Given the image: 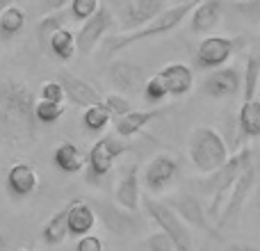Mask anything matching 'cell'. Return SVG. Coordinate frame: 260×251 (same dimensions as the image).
<instances>
[{
	"instance_id": "cell-1",
	"label": "cell",
	"mask_w": 260,
	"mask_h": 251,
	"mask_svg": "<svg viewBox=\"0 0 260 251\" xmlns=\"http://www.w3.org/2000/svg\"><path fill=\"white\" fill-rule=\"evenodd\" d=\"M35 94L21 80H0V144L27 148L37 142L39 123L35 119Z\"/></svg>"
},
{
	"instance_id": "cell-2",
	"label": "cell",
	"mask_w": 260,
	"mask_h": 251,
	"mask_svg": "<svg viewBox=\"0 0 260 251\" xmlns=\"http://www.w3.org/2000/svg\"><path fill=\"white\" fill-rule=\"evenodd\" d=\"M203 0H187V3H178L174 5L171 9H165L160 12L155 18H153L148 25L139 27V30H133V32H123V35H117V37H110L108 39V55H117L121 50L135 46L137 41H144V39H155V37H162L167 32H171L174 27H178L194 9L201 5Z\"/></svg>"
},
{
	"instance_id": "cell-3",
	"label": "cell",
	"mask_w": 260,
	"mask_h": 251,
	"mask_svg": "<svg viewBox=\"0 0 260 251\" xmlns=\"http://www.w3.org/2000/svg\"><path fill=\"white\" fill-rule=\"evenodd\" d=\"M187 155L194 169L201 174H215L229 160V144L210 125H199L189 133Z\"/></svg>"
},
{
	"instance_id": "cell-4",
	"label": "cell",
	"mask_w": 260,
	"mask_h": 251,
	"mask_svg": "<svg viewBox=\"0 0 260 251\" xmlns=\"http://www.w3.org/2000/svg\"><path fill=\"white\" fill-rule=\"evenodd\" d=\"M249 165H253V162H251V148L247 146V148H242L238 155H229L226 165L221 167V169H217L215 176H210L212 197H210V206H208V210H206L210 222L217 224V219H219L221 210H224V206H226V197H229L231 187H233L238 176L242 174Z\"/></svg>"
},
{
	"instance_id": "cell-5",
	"label": "cell",
	"mask_w": 260,
	"mask_h": 251,
	"mask_svg": "<svg viewBox=\"0 0 260 251\" xmlns=\"http://www.w3.org/2000/svg\"><path fill=\"white\" fill-rule=\"evenodd\" d=\"M139 203L144 206L146 215L157 224V229L171 238L176 251H192V233H189V229L178 219V215L165 201H157V199L144 194Z\"/></svg>"
},
{
	"instance_id": "cell-6",
	"label": "cell",
	"mask_w": 260,
	"mask_h": 251,
	"mask_svg": "<svg viewBox=\"0 0 260 251\" xmlns=\"http://www.w3.org/2000/svg\"><path fill=\"white\" fill-rule=\"evenodd\" d=\"M112 16H117L114 21L119 23L121 32H133L148 25L157 14L167 9V0H112Z\"/></svg>"
},
{
	"instance_id": "cell-7",
	"label": "cell",
	"mask_w": 260,
	"mask_h": 251,
	"mask_svg": "<svg viewBox=\"0 0 260 251\" xmlns=\"http://www.w3.org/2000/svg\"><path fill=\"white\" fill-rule=\"evenodd\" d=\"M123 151H126V146H123L119 139H114V137L99 139V142L91 146V151L87 153L85 167H87L89 180H101L105 174H110L114 162H117V158L123 155Z\"/></svg>"
},
{
	"instance_id": "cell-8",
	"label": "cell",
	"mask_w": 260,
	"mask_h": 251,
	"mask_svg": "<svg viewBox=\"0 0 260 251\" xmlns=\"http://www.w3.org/2000/svg\"><path fill=\"white\" fill-rule=\"evenodd\" d=\"M114 25V16L112 9L108 7H99L94 16H89L82 27L76 32V50H80L82 55H91L94 48L101 44V39L105 37V32Z\"/></svg>"
},
{
	"instance_id": "cell-9",
	"label": "cell",
	"mask_w": 260,
	"mask_h": 251,
	"mask_svg": "<svg viewBox=\"0 0 260 251\" xmlns=\"http://www.w3.org/2000/svg\"><path fill=\"white\" fill-rule=\"evenodd\" d=\"M167 206H169L171 210L178 215V219L183 222L187 229H189V226H194V229L203 231V233H212L215 238H219V233H215V231H212V222L208 219L206 208L199 203L197 197H192V194H187V192H176L174 199H171Z\"/></svg>"
},
{
	"instance_id": "cell-10",
	"label": "cell",
	"mask_w": 260,
	"mask_h": 251,
	"mask_svg": "<svg viewBox=\"0 0 260 251\" xmlns=\"http://www.w3.org/2000/svg\"><path fill=\"white\" fill-rule=\"evenodd\" d=\"M235 53V41L221 35H208L197 48V64L206 71L221 69Z\"/></svg>"
},
{
	"instance_id": "cell-11",
	"label": "cell",
	"mask_w": 260,
	"mask_h": 251,
	"mask_svg": "<svg viewBox=\"0 0 260 251\" xmlns=\"http://www.w3.org/2000/svg\"><path fill=\"white\" fill-rule=\"evenodd\" d=\"M242 89V73L235 67L212 69L201 82V91L210 99H233Z\"/></svg>"
},
{
	"instance_id": "cell-12",
	"label": "cell",
	"mask_w": 260,
	"mask_h": 251,
	"mask_svg": "<svg viewBox=\"0 0 260 251\" xmlns=\"http://www.w3.org/2000/svg\"><path fill=\"white\" fill-rule=\"evenodd\" d=\"M253 183H256V169H253V165H249L247 169L238 176L233 187H231L229 197H226V206H224V210H221L219 219H217V226L231 224V222L240 215V210H242V206H244V201H247L249 192H251Z\"/></svg>"
},
{
	"instance_id": "cell-13",
	"label": "cell",
	"mask_w": 260,
	"mask_h": 251,
	"mask_svg": "<svg viewBox=\"0 0 260 251\" xmlns=\"http://www.w3.org/2000/svg\"><path fill=\"white\" fill-rule=\"evenodd\" d=\"M178 176V162L171 155H155L146 167H144V185L148 192L160 194L169 187Z\"/></svg>"
},
{
	"instance_id": "cell-14",
	"label": "cell",
	"mask_w": 260,
	"mask_h": 251,
	"mask_svg": "<svg viewBox=\"0 0 260 251\" xmlns=\"http://www.w3.org/2000/svg\"><path fill=\"white\" fill-rule=\"evenodd\" d=\"M55 80L62 85L64 99H69L73 105H78V108H89V105L103 103V99H101L99 91H96L87 80L78 78L76 73H71V71H59Z\"/></svg>"
},
{
	"instance_id": "cell-15",
	"label": "cell",
	"mask_w": 260,
	"mask_h": 251,
	"mask_svg": "<svg viewBox=\"0 0 260 251\" xmlns=\"http://www.w3.org/2000/svg\"><path fill=\"white\" fill-rule=\"evenodd\" d=\"M144 71L142 67L128 62V59H117L108 67V82L112 87H117L121 94H137L142 91L144 85Z\"/></svg>"
},
{
	"instance_id": "cell-16",
	"label": "cell",
	"mask_w": 260,
	"mask_h": 251,
	"mask_svg": "<svg viewBox=\"0 0 260 251\" xmlns=\"http://www.w3.org/2000/svg\"><path fill=\"white\" fill-rule=\"evenodd\" d=\"M9 197L14 199H25L30 194H35V190L39 187V174L32 165L27 162H16L9 167L7 178H5Z\"/></svg>"
},
{
	"instance_id": "cell-17",
	"label": "cell",
	"mask_w": 260,
	"mask_h": 251,
	"mask_svg": "<svg viewBox=\"0 0 260 251\" xmlns=\"http://www.w3.org/2000/svg\"><path fill=\"white\" fill-rule=\"evenodd\" d=\"M157 78L162 80L165 85L167 94L169 96H185L192 91V85H194V73L192 69L187 67L185 62H169L162 67V71L157 73Z\"/></svg>"
},
{
	"instance_id": "cell-18",
	"label": "cell",
	"mask_w": 260,
	"mask_h": 251,
	"mask_svg": "<svg viewBox=\"0 0 260 251\" xmlns=\"http://www.w3.org/2000/svg\"><path fill=\"white\" fill-rule=\"evenodd\" d=\"M99 222L94 208H91L89 201H82V199H76V201L67 203V231L69 235H76V238H82V235L91 233Z\"/></svg>"
},
{
	"instance_id": "cell-19",
	"label": "cell",
	"mask_w": 260,
	"mask_h": 251,
	"mask_svg": "<svg viewBox=\"0 0 260 251\" xmlns=\"http://www.w3.org/2000/svg\"><path fill=\"white\" fill-rule=\"evenodd\" d=\"M137 174H139V167L133 165L126 169V174L119 178L117 187H114V201L121 210L126 212H137L139 208V201H142V187H139V180H137Z\"/></svg>"
},
{
	"instance_id": "cell-20",
	"label": "cell",
	"mask_w": 260,
	"mask_h": 251,
	"mask_svg": "<svg viewBox=\"0 0 260 251\" xmlns=\"http://www.w3.org/2000/svg\"><path fill=\"white\" fill-rule=\"evenodd\" d=\"M221 12H224V3L221 0H203L197 9L192 12V27L194 35H210L221 21Z\"/></svg>"
},
{
	"instance_id": "cell-21",
	"label": "cell",
	"mask_w": 260,
	"mask_h": 251,
	"mask_svg": "<svg viewBox=\"0 0 260 251\" xmlns=\"http://www.w3.org/2000/svg\"><path fill=\"white\" fill-rule=\"evenodd\" d=\"M94 212L96 217H101V219L105 222V226H108L112 233H130V231L135 229V217L130 215L126 210H119L117 206H110V203H103V201H96L94 206Z\"/></svg>"
},
{
	"instance_id": "cell-22",
	"label": "cell",
	"mask_w": 260,
	"mask_h": 251,
	"mask_svg": "<svg viewBox=\"0 0 260 251\" xmlns=\"http://www.w3.org/2000/svg\"><path fill=\"white\" fill-rule=\"evenodd\" d=\"M157 117H160V110H133V112L117 119L114 130H117L119 137L128 139V137H135L137 133H142V130L151 121H155Z\"/></svg>"
},
{
	"instance_id": "cell-23",
	"label": "cell",
	"mask_w": 260,
	"mask_h": 251,
	"mask_svg": "<svg viewBox=\"0 0 260 251\" xmlns=\"http://www.w3.org/2000/svg\"><path fill=\"white\" fill-rule=\"evenodd\" d=\"M53 162L59 171H64V174H78V171L85 169L87 155L73 142H62V144H57V148H55Z\"/></svg>"
},
{
	"instance_id": "cell-24",
	"label": "cell",
	"mask_w": 260,
	"mask_h": 251,
	"mask_svg": "<svg viewBox=\"0 0 260 251\" xmlns=\"http://www.w3.org/2000/svg\"><path fill=\"white\" fill-rule=\"evenodd\" d=\"M238 128L242 139L260 137V101H242V108L238 114Z\"/></svg>"
},
{
	"instance_id": "cell-25",
	"label": "cell",
	"mask_w": 260,
	"mask_h": 251,
	"mask_svg": "<svg viewBox=\"0 0 260 251\" xmlns=\"http://www.w3.org/2000/svg\"><path fill=\"white\" fill-rule=\"evenodd\" d=\"M69 231H67V206L62 210H57L41 229V240H44L48 247H57L67 240Z\"/></svg>"
},
{
	"instance_id": "cell-26",
	"label": "cell",
	"mask_w": 260,
	"mask_h": 251,
	"mask_svg": "<svg viewBox=\"0 0 260 251\" xmlns=\"http://www.w3.org/2000/svg\"><path fill=\"white\" fill-rule=\"evenodd\" d=\"M23 27H25V12L18 5H12L0 14V39L3 41H12L14 37L21 35Z\"/></svg>"
},
{
	"instance_id": "cell-27",
	"label": "cell",
	"mask_w": 260,
	"mask_h": 251,
	"mask_svg": "<svg viewBox=\"0 0 260 251\" xmlns=\"http://www.w3.org/2000/svg\"><path fill=\"white\" fill-rule=\"evenodd\" d=\"M48 50H50V53H53L57 59H62V62H69V59L76 55V32L67 30V27L57 30L53 37H50Z\"/></svg>"
},
{
	"instance_id": "cell-28",
	"label": "cell",
	"mask_w": 260,
	"mask_h": 251,
	"mask_svg": "<svg viewBox=\"0 0 260 251\" xmlns=\"http://www.w3.org/2000/svg\"><path fill=\"white\" fill-rule=\"evenodd\" d=\"M110 121H112V114L105 110L103 103L89 105V108H85V112H82V125L94 135L103 133V130L110 125Z\"/></svg>"
},
{
	"instance_id": "cell-29",
	"label": "cell",
	"mask_w": 260,
	"mask_h": 251,
	"mask_svg": "<svg viewBox=\"0 0 260 251\" xmlns=\"http://www.w3.org/2000/svg\"><path fill=\"white\" fill-rule=\"evenodd\" d=\"M64 27V16L59 12H53V14H44L39 23H37V41H39L41 48H48V41L50 37L55 35L57 30Z\"/></svg>"
},
{
	"instance_id": "cell-30",
	"label": "cell",
	"mask_w": 260,
	"mask_h": 251,
	"mask_svg": "<svg viewBox=\"0 0 260 251\" xmlns=\"http://www.w3.org/2000/svg\"><path fill=\"white\" fill-rule=\"evenodd\" d=\"M64 117V103H50V101H37L35 103V119L37 123L53 125Z\"/></svg>"
},
{
	"instance_id": "cell-31",
	"label": "cell",
	"mask_w": 260,
	"mask_h": 251,
	"mask_svg": "<svg viewBox=\"0 0 260 251\" xmlns=\"http://www.w3.org/2000/svg\"><path fill=\"white\" fill-rule=\"evenodd\" d=\"M258 80H260V59L256 55L247 59V71L242 78V89H244V101H253L258 91Z\"/></svg>"
},
{
	"instance_id": "cell-32",
	"label": "cell",
	"mask_w": 260,
	"mask_h": 251,
	"mask_svg": "<svg viewBox=\"0 0 260 251\" xmlns=\"http://www.w3.org/2000/svg\"><path fill=\"white\" fill-rule=\"evenodd\" d=\"M142 96H144V101H146V103H151V105L162 103V101L169 96V94H167V89H165V85H162V80L157 78V73H155V76H151L148 80H144Z\"/></svg>"
},
{
	"instance_id": "cell-33",
	"label": "cell",
	"mask_w": 260,
	"mask_h": 251,
	"mask_svg": "<svg viewBox=\"0 0 260 251\" xmlns=\"http://www.w3.org/2000/svg\"><path fill=\"white\" fill-rule=\"evenodd\" d=\"M103 105H105V110H108L112 117H123V114H128V112H133V103L126 99V96H121V94H117V91H112V94H108L103 99Z\"/></svg>"
},
{
	"instance_id": "cell-34",
	"label": "cell",
	"mask_w": 260,
	"mask_h": 251,
	"mask_svg": "<svg viewBox=\"0 0 260 251\" xmlns=\"http://www.w3.org/2000/svg\"><path fill=\"white\" fill-rule=\"evenodd\" d=\"M233 9L247 23H260V0H233Z\"/></svg>"
},
{
	"instance_id": "cell-35",
	"label": "cell",
	"mask_w": 260,
	"mask_h": 251,
	"mask_svg": "<svg viewBox=\"0 0 260 251\" xmlns=\"http://www.w3.org/2000/svg\"><path fill=\"white\" fill-rule=\"evenodd\" d=\"M71 16L76 18V21H82L85 23L89 16H94L96 9L101 7L99 0H71Z\"/></svg>"
},
{
	"instance_id": "cell-36",
	"label": "cell",
	"mask_w": 260,
	"mask_h": 251,
	"mask_svg": "<svg viewBox=\"0 0 260 251\" xmlns=\"http://www.w3.org/2000/svg\"><path fill=\"white\" fill-rule=\"evenodd\" d=\"M41 101H50V103H64V89L57 80H44L39 91Z\"/></svg>"
},
{
	"instance_id": "cell-37",
	"label": "cell",
	"mask_w": 260,
	"mask_h": 251,
	"mask_svg": "<svg viewBox=\"0 0 260 251\" xmlns=\"http://www.w3.org/2000/svg\"><path fill=\"white\" fill-rule=\"evenodd\" d=\"M146 249L148 251H176L171 238L167 233H162V231L148 235V238H146Z\"/></svg>"
},
{
	"instance_id": "cell-38",
	"label": "cell",
	"mask_w": 260,
	"mask_h": 251,
	"mask_svg": "<svg viewBox=\"0 0 260 251\" xmlns=\"http://www.w3.org/2000/svg\"><path fill=\"white\" fill-rule=\"evenodd\" d=\"M76 251H103V240L94 233H87L82 238H78Z\"/></svg>"
},
{
	"instance_id": "cell-39",
	"label": "cell",
	"mask_w": 260,
	"mask_h": 251,
	"mask_svg": "<svg viewBox=\"0 0 260 251\" xmlns=\"http://www.w3.org/2000/svg\"><path fill=\"white\" fill-rule=\"evenodd\" d=\"M71 0H41V12L44 14H53L57 9H62L64 5H69Z\"/></svg>"
},
{
	"instance_id": "cell-40",
	"label": "cell",
	"mask_w": 260,
	"mask_h": 251,
	"mask_svg": "<svg viewBox=\"0 0 260 251\" xmlns=\"http://www.w3.org/2000/svg\"><path fill=\"white\" fill-rule=\"evenodd\" d=\"M12 5H14V0H0V14H3L7 7H12Z\"/></svg>"
},
{
	"instance_id": "cell-41",
	"label": "cell",
	"mask_w": 260,
	"mask_h": 251,
	"mask_svg": "<svg viewBox=\"0 0 260 251\" xmlns=\"http://www.w3.org/2000/svg\"><path fill=\"white\" fill-rule=\"evenodd\" d=\"M231 251H256V249H251V247H238V244H235V247H231Z\"/></svg>"
},
{
	"instance_id": "cell-42",
	"label": "cell",
	"mask_w": 260,
	"mask_h": 251,
	"mask_svg": "<svg viewBox=\"0 0 260 251\" xmlns=\"http://www.w3.org/2000/svg\"><path fill=\"white\" fill-rule=\"evenodd\" d=\"M3 249H5V238L0 235V251H3Z\"/></svg>"
},
{
	"instance_id": "cell-43",
	"label": "cell",
	"mask_w": 260,
	"mask_h": 251,
	"mask_svg": "<svg viewBox=\"0 0 260 251\" xmlns=\"http://www.w3.org/2000/svg\"><path fill=\"white\" fill-rule=\"evenodd\" d=\"M21 251H35V249H30V247H25V249H21Z\"/></svg>"
},
{
	"instance_id": "cell-44",
	"label": "cell",
	"mask_w": 260,
	"mask_h": 251,
	"mask_svg": "<svg viewBox=\"0 0 260 251\" xmlns=\"http://www.w3.org/2000/svg\"><path fill=\"white\" fill-rule=\"evenodd\" d=\"M178 3H187V0H178Z\"/></svg>"
},
{
	"instance_id": "cell-45",
	"label": "cell",
	"mask_w": 260,
	"mask_h": 251,
	"mask_svg": "<svg viewBox=\"0 0 260 251\" xmlns=\"http://www.w3.org/2000/svg\"><path fill=\"white\" fill-rule=\"evenodd\" d=\"M0 55H3V48H0Z\"/></svg>"
}]
</instances>
